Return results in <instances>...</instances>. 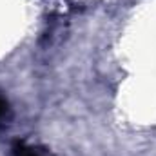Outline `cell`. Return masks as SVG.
<instances>
[{"instance_id":"obj_1","label":"cell","mask_w":156,"mask_h":156,"mask_svg":"<svg viewBox=\"0 0 156 156\" xmlns=\"http://www.w3.org/2000/svg\"><path fill=\"white\" fill-rule=\"evenodd\" d=\"M13 156H51V154L45 149L26 145L24 142H16L13 145Z\"/></svg>"},{"instance_id":"obj_2","label":"cell","mask_w":156,"mask_h":156,"mask_svg":"<svg viewBox=\"0 0 156 156\" xmlns=\"http://www.w3.org/2000/svg\"><path fill=\"white\" fill-rule=\"evenodd\" d=\"M5 113H7V102L0 96V118L5 116Z\"/></svg>"}]
</instances>
